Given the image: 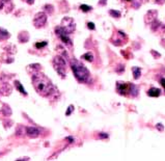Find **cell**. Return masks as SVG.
Listing matches in <instances>:
<instances>
[{
    "mask_svg": "<svg viewBox=\"0 0 165 161\" xmlns=\"http://www.w3.org/2000/svg\"><path fill=\"white\" fill-rule=\"evenodd\" d=\"M99 4L105 5V4H106V0H100V2H99Z\"/></svg>",
    "mask_w": 165,
    "mask_h": 161,
    "instance_id": "4316f807",
    "label": "cell"
},
{
    "mask_svg": "<svg viewBox=\"0 0 165 161\" xmlns=\"http://www.w3.org/2000/svg\"><path fill=\"white\" fill-rule=\"evenodd\" d=\"M53 66H54L56 72H57L62 78L66 77V71H67V68H66V60H64L60 55H57V56L54 57V59H53Z\"/></svg>",
    "mask_w": 165,
    "mask_h": 161,
    "instance_id": "277c9868",
    "label": "cell"
},
{
    "mask_svg": "<svg viewBox=\"0 0 165 161\" xmlns=\"http://www.w3.org/2000/svg\"><path fill=\"white\" fill-rule=\"evenodd\" d=\"M109 137V135H108L107 133H105V132H101V133H99V138H108Z\"/></svg>",
    "mask_w": 165,
    "mask_h": 161,
    "instance_id": "ffe728a7",
    "label": "cell"
},
{
    "mask_svg": "<svg viewBox=\"0 0 165 161\" xmlns=\"http://www.w3.org/2000/svg\"><path fill=\"white\" fill-rule=\"evenodd\" d=\"M80 9L82 11H84V13H87V11H92V9L90 6H88V5H86V4H82V5H80Z\"/></svg>",
    "mask_w": 165,
    "mask_h": 161,
    "instance_id": "2e32d148",
    "label": "cell"
},
{
    "mask_svg": "<svg viewBox=\"0 0 165 161\" xmlns=\"http://www.w3.org/2000/svg\"><path fill=\"white\" fill-rule=\"evenodd\" d=\"M11 2V0H1V3H0V9H2L3 5L4 4H7V3Z\"/></svg>",
    "mask_w": 165,
    "mask_h": 161,
    "instance_id": "603a6c76",
    "label": "cell"
},
{
    "mask_svg": "<svg viewBox=\"0 0 165 161\" xmlns=\"http://www.w3.org/2000/svg\"><path fill=\"white\" fill-rule=\"evenodd\" d=\"M157 15H158V13H157V11H149V13H147V15H145V23H152L154 22L155 20H157Z\"/></svg>",
    "mask_w": 165,
    "mask_h": 161,
    "instance_id": "9c48e42d",
    "label": "cell"
},
{
    "mask_svg": "<svg viewBox=\"0 0 165 161\" xmlns=\"http://www.w3.org/2000/svg\"><path fill=\"white\" fill-rule=\"evenodd\" d=\"M81 58L85 59V60H87V61H92L94 60V54H92V52H87V53H85L84 55H82Z\"/></svg>",
    "mask_w": 165,
    "mask_h": 161,
    "instance_id": "5bb4252c",
    "label": "cell"
},
{
    "mask_svg": "<svg viewBox=\"0 0 165 161\" xmlns=\"http://www.w3.org/2000/svg\"><path fill=\"white\" fill-rule=\"evenodd\" d=\"M25 1L28 3V4H32V3L35 2V0H25Z\"/></svg>",
    "mask_w": 165,
    "mask_h": 161,
    "instance_id": "83f0119b",
    "label": "cell"
},
{
    "mask_svg": "<svg viewBox=\"0 0 165 161\" xmlns=\"http://www.w3.org/2000/svg\"><path fill=\"white\" fill-rule=\"evenodd\" d=\"M47 22V16L44 13H37L33 18V24L37 28L43 27Z\"/></svg>",
    "mask_w": 165,
    "mask_h": 161,
    "instance_id": "8992f818",
    "label": "cell"
},
{
    "mask_svg": "<svg viewBox=\"0 0 165 161\" xmlns=\"http://www.w3.org/2000/svg\"><path fill=\"white\" fill-rule=\"evenodd\" d=\"M161 95V89H157V87H152L147 91V96L149 97H154V98H157Z\"/></svg>",
    "mask_w": 165,
    "mask_h": 161,
    "instance_id": "30bf717a",
    "label": "cell"
},
{
    "mask_svg": "<svg viewBox=\"0 0 165 161\" xmlns=\"http://www.w3.org/2000/svg\"><path fill=\"white\" fill-rule=\"evenodd\" d=\"M123 1H125V2H130V3H132L134 7H136V5H135L136 2H137L138 5H140V3H141V0H123Z\"/></svg>",
    "mask_w": 165,
    "mask_h": 161,
    "instance_id": "ac0fdd59",
    "label": "cell"
},
{
    "mask_svg": "<svg viewBox=\"0 0 165 161\" xmlns=\"http://www.w3.org/2000/svg\"><path fill=\"white\" fill-rule=\"evenodd\" d=\"M152 54H154V56L155 57H160V54H159V53L157 54V53L155 52V50H152Z\"/></svg>",
    "mask_w": 165,
    "mask_h": 161,
    "instance_id": "484cf974",
    "label": "cell"
},
{
    "mask_svg": "<svg viewBox=\"0 0 165 161\" xmlns=\"http://www.w3.org/2000/svg\"><path fill=\"white\" fill-rule=\"evenodd\" d=\"M132 73H133L134 78L138 79L140 74H141V70H140V68H138V67H133V68H132Z\"/></svg>",
    "mask_w": 165,
    "mask_h": 161,
    "instance_id": "4fadbf2b",
    "label": "cell"
},
{
    "mask_svg": "<svg viewBox=\"0 0 165 161\" xmlns=\"http://www.w3.org/2000/svg\"><path fill=\"white\" fill-rule=\"evenodd\" d=\"M109 14L113 17V18H119L121 17V13L118 11H114V9H110Z\"/></svg>",
    "mask_w": 165,
    "mask_h": 161,
    "instance_id": "9a60e30c",
    "label": "cell"
},
{
    "mask_svg": "<svg viewBox=\"0 0 165 161\" xmlns=\"http://www.w3.org/2000/svg\"><path fill=\"white\" fill-rule=\"evenodd\" d=\"M156 128L159 130V131H163V130H164V126H163V124H161V123L157 124V125H156Z\"/></svg>",
    "mask_w": 165,
    "mask_h": 161,
    "instance_id": "7402d4cb",
    "label": "cell"
},
{
    "mask_svg": "<svg viewBox=\"0 0 165 161\" xmlns=\"http://www.w3.org/2000/svg\"><path fill=\"white\" fill-rule=\"evenodd\" d=\"M73 110H74V106L73 105H70L69 108H68V111L66 112V116H70V114L73 112Z\"/></svg>",
    "mask_w": 165,
    "mask_h": 161,
    "instance_id": "44dd1931",
    "label": "cell"
},
{
    "mask_svg": "<svg viewBox=\"0 0 165 161\" xmlns=\"http://www.w3.org/2000/svg\"><path fill=\"white\" fill-rule=\"evenodd\" d=\"M45 46H47V42L46 41L37 42V43H35V48H37V49H41V48L45 47Z\"/></svg>",
    "mask_w": 165,
    "mask_h": 161,
    "instance_id": "e0dca14e",
    "label": "cell"
},
{
    "mask_svg": "<svg viewBox=\"0 0 165 161\" xmlns=\"http://www.w3.org/2000/svg\"><path fill=\"white\" fill-rule=\"evenodd\" d=\"M32 83L35 84V89L39 95L48 96L52 93L53 84L51 81L43 74H33L32 75Z\"/></svg>",
    "mask_w": 165,
    "mask_h": 161,
    "instance_id": "6da1fadb",
    "label": "cell"
},
{
    "mask_svg": "<svg viewBox=\"0 0 165 161\" xmlns=\"http://www.w3.org/2000/svg\"><path fill=\"white\" fill-rule=\"evenodd\" d=\"M15 86H16V89H18V91H20V93L22 94V95L27 96V91H26L25 89H23V86H22V84H21L19 81H15Z\"/></svg>",
    "mask_w": 165,
    "mask_h": 161,
    "instance_id": "8fae6325",
    "label": "cell"
},
{
    "mask_svg": "<svg viewBox=\"0 0 165 161\" xmlns=\"http://www.w3.org/2000/svg\"><path fill=\"white\" fill-rule=\"evenodd\" d=\"M71 68L73 70L74 75H75L76 79L78 80L79 82H82V83H85V82L88 81L90 77V71L87 70V68L82 65L80 61L76 60V59H72L71 60Z\"/></svg>",
    "mask_w": 165,
    "mask_h": 161,
    "instance_id": "7a4b0ae2",
    "label": "cell"
},
{
    "mask_svg": "<svg viewBox=\"0 0 165 161\" xmlns=\"http://www.w3.org/2000/svg\"><path fill=\"white\" fill-rule=\"evenodd\" d=\"M55 32H56L57 36H59L60 40H61V41L63 42L66 45H69L70 47H71V46H72V41H71V39L69 38V34L66 33V32L61 29V27H60V26H57V27L55 28Z\"/></svg>",
    "mask_w": 165,
    "mask_h": 161,
    "instance_id": "52a82bcc",
    "label": "cell"
},
{
    "mask_svg": "<svg viewBox=\"0 0 165 161\" xmlns=\"http://www.w3.org/2000/svg\"><path fill=\"white\" fill-rule=\"evenodd\" d=\"M87 27L90 28V29H92V30H94V23H92V22H90V23H87Z\"/></svg>",
    "mask_w": 165,
    "mask_h": 161,
    "instance_id": "cb8c5ba5",
    "label": "cell"
},
{
    "mask_svg": "<svg viewBox=\"0 0 165 161\" xmlns=\"http://www.w3.org/2000/svg\"><path fill=\"white\" fill-rule=\"evenodd\" d=\"M115 71H116L117 73H123L125 71V67L123 66V65H118V66H117V68L115 69Z\"/></svg>",
    "mask_w": 165,
    "mask_h": 161,
    "instance_id": "d6986e66",
    "label": "cell"
},
{
    "mask_svg": "<svg viewBox=\"0 0 165 161\" xmlns=\"http://www.w3.org/2000/svg\"><path fill=\"white\" fill-rule=\"evenodd\" d=\"M160 83L162 84V86L164 87V89H165V78H162V79L160 80Z\"/></svg>",
    "mask_w": 165,
    "mask_h": 161,
    "instance_id": "d4e9b609",
    "label": "cell"
},
{
    "mask_svg": "<svg viewBox=\"0 0 165 161\" xmlns=\"http://www.w3.org/2000/svg\"><path fill=\"white\" fill-rule=\"evenodd\" d=\"M116 91L121 96L125 97H137L138 95V87L133 83L124 81L116 82Z\"/></svg>",
    "mask_w": 165,
    "mask_h": 161,
    "instance_id": "3957f363",
    "label": "cell"
},
{
    "mask_svg": "<svg viewBox=\"0 0 165 161\" xmlns=\"http://www.w3.org/2000/svg\"><path fill=\"white\" fill-rule=\"evenodd\" d=\"M9 38V33L3 28H0V41H3V40H6Z\"/></svg>",
    "mask_w": 165,
    "mask_h": 161,
    "instance_id": "7c38bea8",
    "label": "cell"
},
{
    "mask_svg": "<svg viewBox=\"0 0 165 161\" xmlns=\"http://www.w3.org/2000/svg\"><path fill=\"white\" fill-rule=\"evenodd\" d=\"M61 29L63 30L66 33L70 34L75 30V23H74V20L70 17H64L61 21V25H60Z\"/></svg>",
    "mask_w": 165,
    "mask_h": 161,
    "instance_id": "5b68a950",
    "label": "cell"
},
{
    "mask_svg": "<svg viewBox=\"0 0 165 161\" xmlns=\"http://www.w3.org/2000/svg\"><path fill=\"white\" fill-rule=\"evenodd\" d=\"M26 134L31 138H35L41 134V131L37 127H27L26 128Z\"/></svg>",
    "mask_w": 165,
    "mask_h": 161,
    "instance_id": "ba28073f",
    "label": "cell"
},
{
    "mask_svg": "<svg viewBox=\"0 0 165 161\" xmlns=\"http://www.w3.org/2000/svg\"><path fill=\"white\" fill-rule=\"evenodd\" d=\"M157 1H158V0H157ZM163 1H164V0H159V2L160 3H163Z\"/></svg>",
    "mask_w": 165,
    "mask_h": 161,
    "instance_id": "f1b7e54d",
    "label": "cell"
}]
</instances>
